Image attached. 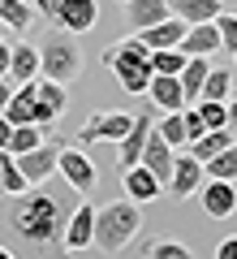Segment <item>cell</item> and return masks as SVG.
Returning <instances> with one entry per match:
<instances>
[{
	"label": "cell",
	"mask_w": 237,
	"mask_h": 259,
	"mask_svg": "<svg viewBox=\"0 0 237 259\" xmlns=\"http://www.w3.org/2000/svg\"><path fill=\"white\" fill-rule=\"evenodd\" d=\"M121 5H125V0H121Z\"/></svg>",
	"instance_id": "cell-44"
},
{
	"label": "cell",
	"mask_w": 237,
	"mask_h": 259,
	"mask_svg": "<svg viewBox=\"0 0 237 259\" xmlns=\"http://www.w3.org/2000/svg\"><path fill=\"white\" fill-rule=\"evenodd\" d=\"M224 5V13H237V0H220Z\"/></svg>",
	"instance_id": "cell-41"
},
{
	"label": "cell",
	"mask_w": 237,
	"mask_h": 259,
	"mask_svg": "<svg viewBox=\"0 0 237 259\" xmlns=\"http://www.w3.org/2000/svg\"><path fill=\"white\" fill-rule=\"evenodd\" d=\"M181 35H185V22L168 13L164 22H155V26L138 30L134 39H143V44H147V48H151V52H155V48H177V44H181Z\"/></svg>",
	"instance_id": "cell-19"
},
{
	"label": "cell",
	"mask_w": 237,
	"mask_h": 259,
	"mask_svg": "<svg viewBox=\"0 0 237 259\" xmlns=\"http://www.w3.org/2000/svg\"><path fill=\"white\" fill-rule=\"evenodd\" d=\"M233 143H237V130L233 125H220V130H207L199 143H190V156L199 160V164H207L211 156H220V151L233 147Z\"/></svg>",
	"instance_id": "cell-21"
},
{
	"label": "cell",
	"mask_w": 237,
	"mask_h": 259,
	"mask_svg": "<svg viewBox=\"0 0 237 259\" xmlns=\"http://www.w3.org/2000/svg\"><path fill=\"white\" fill-rule=\"evenodd\" d=\"M203 177H211V182H237V143L224 147L220 156H211L203 164Z\"/></svg>",
	"instance_id": "cell-25"
},
{
	"label": "cell",
	"mask_w": 237,
	"mask_h": 259,
	"mask_svg": "<svg viewBox=\"0 0 237 259\" xmlns=\"http://www.w3.org/2000/svg\"><path fill=\"white\" fill-rule=\"evenodd\" d=\"M228 91H233V82H228V69H207L199 100H216V104H224V100H228Z\"/></svg>",
	"instance_id": "cell-27"
},
{
	"label": "cell",
	"mask_w": 237,
	"mask_h": 259,
	"mask_svg": "<svg viewBox=\"0 0 237 259\" xmlns=\"http://www.w3.org/2000/svg\"><path fill=\"white\" fill-rule=\"evenodd\" d=\"M82 74V48L73 44V35H52L39 48V78H52V82L69 87L73 78Z\"/></svg>",
	"instance_id": "cell-5"
},
{
	"label": "cell",
	"mask_w": 237,
	"mask_h": 259,
	"mask_svg": "<svg viewBox=\"0 0 237 259\" xmlns=\"http://www.w3.org/2000/svg\"><path fill=\"white\" fill-rule=\"evenodd\" d=\"M125 22L134 26V35L138 30H147V26H155V22H164L168 18V0H125Z\"/></svg>",
	"instance_id": "cell-17"
},
{
	"label": "cell",
	"mask_w": 237,
	"mask_h": 259,
	"mask_svg": "<svg viewBox=\"0 0 237 259\" xmlns=\"http://www.w3.org/2000/svg\"><path fill=\"white\" fill-rule=\"evenodd\" d=\"M151 125H155L151 112H134L129 134L121 143H112V147H117V173H125V168H134L138 160H143V143H147V134H151Z\"/></svg>",
	"instance_id": "cell-10"
},
{
	"label": "cell",
	"mask_w": 237,
	"mask_h": 259,
	"mask_svg": "<svg viewBox=\"0 0 237 259\" xmlns=\"http://www.w3.org/2000/svg\"><path fill=\"white\" fill-rule=\"evenodd\" d=\"M0 259H18V255H13V250L5 246V242H0Z\"/></svg>",
	"instance_id": "cell-40"
},
{
	"label": "cell",
	"mask_w": 237,
	"mask_h": 259,
	"mask_svg": "<svg viewBox=\"0 0 237 259\" xmlns=\"http://www.w3.org/2000/svg\"><path fill=\"white\" fill-rule=\"evenodd\" d=\"M151 104L160 112H181L185 108V95H181V82L177 78H164V74H151V87H147Z\"/></svg>",
	"instance_id": "cell-18"
},
{
	"label": "cell",
	"mask_w": 237,
	"mask_h": 259,
	"mask_svg": "<svg viewBox=\"0 0 237 259\" xmlns=\"http://www.w3.org/2000/svg\"><path fill=\"white\" fill-rule=\"evenodd\" d=\"M224 112H228V125L237 130V87L228 91V100H224Z\"/></svg>",
	"instance_id": "cell-35"
},
{
	"label": "cell",
	"mask_w": 237,
	"mask_h": 259,
	"mask_svg": "<svg viewBox=\"0 0 237 259\" xmlns=\"http://www.w3.org/2000/svg\"><path fill=\"white\" fill-rule=\"evenodd\" d=\"M177 52H185V56H211V52H220L216 22H199V26H185V35H181V44H177Z\"/></svg>",
	"instance_id": "cell-15"
},
{
	"label": "cell",
	"mask_w": 237,
	"mask_h": 259,
	"mask_svg": "<svg viewBox=\"0 0 237 259\" xmlns=\"http://www.w3.org/2000/svg\"><path fill=\"white\" fill-rule=\"evenodd\" d=\"M134 125V112H117V108H100L91 112L82 130H78V143H121Z\"/></svg>",
	"instance_id": "cell-8"
},
{
	"label": "cell",
	"mask_w": 237,
	"mask_h": 259,
	"mask_svg": "<svg viewBox=\"0 0 237 259\" xmlns=\"http://www.w3.org/2000/svg\"><path fill=\"white\" fill-rule=\"evenodd\" d=\"M104 65H108L125 95H147L151 87V48L143 39H121V44L104 48Z\"/></svg>",
	"instance_id": "cell-4"
},
{
	"label": "cell",
	"mask_w": 237,
	"mask_h": 259,
	"mask_svg": "<svg viewBox=\"0 0 237 259\" xmlns=\"http://www.w3.org/2000/svg\"><path fill=\"white\" fill-rule=\"evenodd\" d=\"M56 5H61V0H43V13H48V18H52V9H56Z\"/></svg>",
	"instance_id": "cell-39"
},
{
	"label": "cell",
	"mask_w": 237,
	"mask_h": 259,
	"mask_svg": "<svg viewBox=\"0 0 237 259\" xmlns=\"http://www.w3.org/2000/svg\"><path fill=\"white\" fill-rule=\"evenodd\" d=\"M173 156H177V147H168V143L155 134V125H151V134H147V143H143V160H138V164H143L147 173L155 177V182H164V186H168V173H173Z\"/></svg>",
	"instance_id": "cell-14"
},
{
	"label": "cell",
	"mask_w": 237,
	"mask_h": 259,
	"mask_svg": "<svg viewBox=\"0 0 237 259\" xmlns=\"http://www.w3.org/2000/svg\"><path fill=\"white\" fill-rule=\"evenodd\" d=\"M199 199H203L207 221H228V216L237 212V186L233 182H211L207 177V186L199 190Z\"/></svg>",
	"instance_id": "cell-13"
},
{
	"label": "cell",
	"mask_w": 237,
	"mask_h": 259,
	"mask_svg": "<svg viewBox=\"0 0 237 259\" xmlns=\"http://www.w3.org/2000/svg\"><path fill=\"white\" fill-rule=\"evenodd\" d=\"M207 69H211V61H207V56H185L181 74H177V82H181V95H185V104H194V100H199V91H203V78H207Z\"/></svg>",
	"instance_id": "cell-24"
},
{
	"label": "cell",
	"mask_w": 237,
	"mask_h": 259,
	"mask_svg": "<svg viewBox=\"0 0 237 259\" xmlns=\"http://www.w3.org/2000/svg\"><path fill=\"white\" fill-rule=\"evenodd\" d=\"M233 56H237V52H233Z\"/></svg>",
	"instance_id": "cell-45"
},
{
	"label": "cell",
	"mask_w": 237,
	"mask_h": 259,
	"mask_svg": "<svg viewBox=\"0 0 237 259\" xmlns=\"http://www.w3.org/2000/svg\"><path fill=\"white\" fill-rule=\"evenodd\" d=\"M5 78H18V82L39 78V48L35 44H13L9 48V74Z\"/></svg>",
	"instance_id": "cell-22"
},
{
	"label": "cell",
	"mask_w": 237,
	"mask_h": 259,
	"mask_svg": "<svg viewBox=\"0 0 237 259\" xmlns=\"http://www.w3.org/2000/svg\"><path fill=\"white\" fill-rule=\"evenodd\" d=\"M143 229V212H138L134 199H112V203L95 207V233H91V246L100 255H117L121 246L138 238Z\"/></svg>",
	"instance_id": "cell-3"
},
{
	"label": "cell",
	"mask_w": 237,
	"mask_h": 259,
	"mask_svg": "<svg viewBox=\"0 0 237 259\" xmlns=\"http://www.w3.org/2000/svg\"><path fill=\"white\" fill-rule=\"evenodd\" d=\"M0 194H5V182H0Z\"/></svg>",
	"instance_id": "cell-42"
},
{
	"label": "cell",
	"mask_w": 237,
	"mask_h": 259,
	"mask_svg": "<svg viewBox=\"0 0 237 259\" xmlns=\"http://www.w3.org/2000/svg\"><path fill=\"white\" fill-rule=\"evenodd\" d=\"M185 65V52H177V48H155L151 52V74H164V78H177Z\"/></svg>",
	"instance_id": "cell-26"
},
{
	"label": "cell",
	"mask_w": 237,
	"mask_h": 259,
	"mask_svg": "<svg viewBox=\"0 0 237 259\" xmlns=\"http://www.w3.org/2000/svg\"><path fill=\"white\" fill-rule=\"evenodd\" d=\"M194 108H199V117H203V125H207V130L228 125V112H224V104H216V100H194Z\"/></svg>",
	"instance_id": "cell-31"
},
{
	"label": "cell",
	"mask_w": 237,
	"mask_h": 259,
	"mask_svg": "<svg viewBox=\"0 0 237 259\" xmlns=\"http://www.w3.org/2000/svg\"><path fill=\"white\" fill-rule=\"evenodd\" d=\"M0 182H5V194H9V199L26 190V177L18 173V164H13V156H9V151H0Z\"/></svg>",
	"instance_id": "cell-30"
},
{
	"label": "cell",
	"mask_w": 237,
	"mask_h": 259,
	"mask_svg": "<svg viewBox=\"0 0 237 259\" xmlns=\"http://www.w3.org/2000/svg\"><path fill=\"white\" fill-rule=\"evenodd\" d=\"M224 9L220 0H168V13L181 18L185 26H199V22H216V13Z\"/></svg>",
	"instance_id": "cell-20"
},
{
	"label": "cell",
	"mask_w": 237,
	"mask_h": 259,
	"mask_svg": "<svg viewBox=\"0 0 237 259\" xmlns=\"http://www.w3.org/2000/svg\"><path fill=\"white\" fill-rule=\"evenodd\" d=\"M9 134H13V121L5 117V112H0V151L9 147Z\"/></svg>",
	"instance_id": "cell-36"
},
{
	"label": "cell",
	"mask_w": 237,
	"mask_h": 259,
	"mask_svg": "<svg viewBox=\"0 0 237 259\" xmlns=\"http://www.w3.org/2000/svg\"><path fill=\"white\" fill-rule=\"evenodd\" d=\"M39 143H43V125H13V134H9V147H5V151L22 156V151L39 147Z\"/></svg>",
	"instance_id": "cell-29"
},
{
	"label": "cell",
	"mask_w": 237,
	"mask_h": 259,
	"mask_svg": "<svg viewBox=\"0 0 237 259\" xmlns=\"http://www.w3.org/2000/svg\"><path fill=\"white\" fill-rule=\"evenodd\" d=\"M78 203V194L65 186L52 190L48 182L26 186L22 194H13L9 212H5V229L13 238V255L18 259H69L65 250V225Z\"/></svg>",
	"instance_id": "cell-1"
},
{
	"label": "cell",
	"mask_w": 237,
	"mask_h": 259,
	"mask_svg": "<svg viewBox=\"0 0 237 259\" xmlns=\"http://www.w3.org/2000/svg\"><path fill=\"white\" fill-rule=\"evenodd\" d=\"M9 95H13V82H9V78H0V112H5V104H9Z\"/></svg>",
	"instance_id": "cell-38"
},
{
	"label": "cell",
	"mask_w": 237,
	"mask_h": 259,
	"mask_svg": "<svg viewBox=\"0 0 237 259\" xmlns=\"http://www.w3.org/2000/svg\"><path fill=\"white\" fill-rule=\"evenodd\" d=\"M56 173H61V182L69 186L78 199H91L95 186H100V168H95V160L86 156V151H78V147H61V156H56Z\"/></svg>",
	"instance_id": "cell-6"
},
{
	"label": "cell",
	"mask_w": 237,
	"mask_h": 259,
	"mask_svg": "<svg viewBox=\"0 0 237 259\" xmlns=\"http://www.w3.org/2000/svg\"><path fill=\"white\" fill-rule=\"evenodd\" d=\"M9 48H13V44H5V39H0V78L9 74Z\"/></svg>",
	"instance_id": "cell-37"
},
{
	"label": "cell",
	"mask_w": 237,
	"mask_h": 259,
	"mask_svg": "<svg viewBox=\"0 0 237 259\" xmlns=\"http://www.w3.org/2000/svg\"><path fill=\"white\" fill-rule=\"evenodd\" d=\"M216 35H220V48H228V52H237V13H216Z\"/></svg>",
	"instance_id": "cell-32"
},
{
	"label": "cell",
	"mask_w": 237,
	"mask_h": 259,
	"mask_svg": "<svg viewBox=\"0 0 237 259\" xmlns=\"http://www.w3.org/2000/svg\"><path fill=\"white\" fill-rule=\"evenodd\" d=\"M91 233H95V203L91 199H78L69 212V225H65V250H86L91 246Z\"/></svg>",
	"instance_id": "cell-11"
},
{
	"label": "cell",
	"mask_w": 237,
	"mask_h": 259,
	"mask_svg": "<svg viewBox=\"0 0 237 259\" xmlns=\"http://www.w3.org/2000/svg\"><path fill=\"white\" fill-rule=\"evenodd\" d=\"M0 26L13 35H26L35 26V5L30 0H0Z\"/></svg>",
	"instance_id": "cell-23"
},
{
	"label": "cell",
	"mask_w": 237,
	"mask_h": 259,
	"mask_svg": "<svg viewBox=\"0 0 237 259\" xmlns=\"http://www.w3.org/2000/svg\"><path fill=\"white\" fill-rule=\"evenodd\" d=\"M121 186H125V199H134V203H151V199H160V190H164V182H155L143 164L125 168V173H121Z\"/></svg>",
	"instance_id": "cell-16"
},
{
	"label": "cell",
	"mask_w": 237,
	"mask_h": 259,
	"mask_svg": "<svg viewBox=\"0 0 237 259\" xmlns=\"http://www.w3.org/2000/svg\"><path fill=\"white\" fill-rule=\"evenodd\" d=\"M147 259H194V250L177 238H155L147 242Z\"/></svg>",
	"instance_id": "cell-28"
},
{
	"label": "cell",
	"mask_w": 237,
	"mask_h": 259,
	"mask_svg": "<svg viewBox=\"0 0 237 259\" xmlns=\"http://www.w3.org/2000/svg\"><path fill=\"white\" fill-rule=\"evenodd\" d=\"M199 182H207L199 160H194L190 151H185V156H173V173H168V186H164V190L173 194V199H194Z\"/></svg>",
	"instance_id": "cell-12"
},
{
	"label": "cell",
	"mask_w": 237,
	"mask_h": 259,
	"mask_svg": "<svg viewBox=\"0 0 237 259\" xmlns=\"http://www.w3.org/2000/svg\"><path fill=\"white\" fill-rule=\"evenodd\" d=\"M61 147L65 143L61 139H43L39 147H30V151H22V156H13V164H18V173L26 177V186H39V182H48V177L56 173V156H61Z\"/></svg>",
	"instance_id": "cell-7"
},
{
	"label": "cell",
	"mask_w": 237,
	"mask_h": 259,
	"mask_svg": "<svg viewBox=\"0 0 237 259\" xmlns=\"http://www.w3.org/2000/svg\"><path fill=\"white\" fill-rule=\"evenodd\" d=\"M0 39H5V26H0Z\"/></svg>",
	"instance_id": "cell-43"
},
{
	"label": "cell",
	"mask_w": 237,
	"mask_h": 259,
	"mask_svg": "<svg viewBox=\"0 0 237 259\" xmlns=\"http://www.w3.org/2000/svg\"><path fill=\"white\" fill-rule=\"evenodd\" d=\"M181 125H185V143H199L203 134H207V125H203L199 108H194V112H185V108H181Z\"/></svg>",
	"instance_id": "cell-33"
},
{
	"label": "cell",
	"mask_w": 237,
	"mask_h": 259,
	"mask_svg": "<svg viewBox=\"0 0 237 259\" xmlns=\"http://www.w3.org/2000/svg\"><path fill=\"white\" fill-rule=\"evenodd\" d=\"M65 108H69V87L52 82V78H30V82L13 87L9 104H5V117H9L13 125H43V130H52L56 121L65 117Z\"/></svg>",
	"instance_id": "cell-2"
},
{
	"label": "cell",
	"mask_w": 237,
	"mask_h": 259,
	"mask_svg": "<svg viewBox=\"0 0 237 259\" xmlns=\"http://www.w3.org/2000/svg\"><path fill=\"white\" fill-rule=\"evenodd\" d=\"M52 22L65 30V35H82L100 22V5L95 0H61L52 9Z\"/></svg>",
	"instance_id": "cell-9"
},
{
	"label": "cell",
	"mask_w": 237,
	"mask_h": 259,
	"mask_svg": "<svg viewBox=\"0 0 237 259\" xmlns=\"http://www.w3.org/2000/svg\"><path fill=\"white\" fill-rule=\"evenodd\" d=\"M216 259H237V238H224L216 246Z\"/></svg>",
	"instance_id": "cell-34"
}]
</instances>
